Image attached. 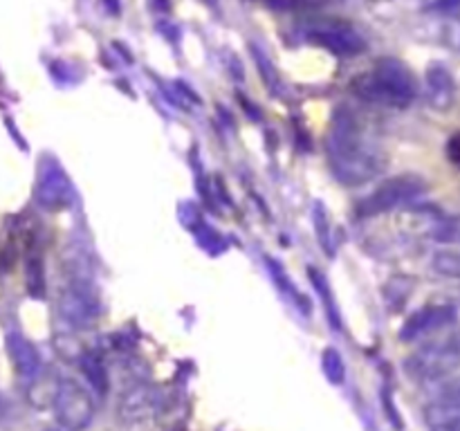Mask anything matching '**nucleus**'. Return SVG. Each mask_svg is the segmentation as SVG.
I'll use <instances>...</instances> for the list:
<instances>
[{"label":"nucleus","instance_id":"obj_8","mask_svg":"<svg viewBox=\"0 0 460 431\" xmlns=\"http://www.w3.org/2000/svg\"><path fill=\"white\" fill-rule=\"evenodd\" d=\"M34 200L48 211L67 209L75 202V189H72L70 178L54 160H45L40 164L34 187Z\"/></svg>","mask_w":460,"mask_h":431},{"label":"nucleus","instance_id":"obj_22","mask_svg":"<svg viewBox=\"0 0 460 431\" xmlns=\"http://www.w3.org/2000/svg\"><path fill=\"white\" fill-rule=\"evenodd\" d=\"M438 407L460 413V375L443 382L438 391Z\"/></svg>","mask_w":460,"mask_h":431},{"label":"nucleus","instance_id":"obj_21","mask_svg":"<svg viewBox=\"0 0 460 431\" xmlns=\"http://www.w3.org/2000/svg\"><path fill=\"white\" fill-rule=\"evenodd\" d=\"M252 52H254V61H256V66H259L261 76H263L265 85H268L272 92H279V90H281V76H279L277 67L272 66V61H270V58L265 57V54L261 52L256 45H252Z\"/></svg>","mask_w":460,"mask_h":431},{"label":"nucleus","instance_id":"obj_24","mask_svg":"<svg viewBox=\"0 0 460 431\" xmlns=\"http://www.w3.org/2000/svg\"><path fill=\"white\" fill-rule=\"evenodd\" d=\"M438 409V416H431V431H460V413Z\"/></svg>","mask_w":460,"mask_h":431},{"label":"nucleus","instance_id":"obj_3","mask_svg":"<svg viewBox=\"0 0 460 431\" xmlns=\"http://www.w3.org/2000/svg\"><path fill=\"white\" fill-rule=\"evenodd\" d=\"M427 191V180L418 173H400L394 178L385 180L373 189L367 198L358 202L355 214L359 218H373V216L389 214V211L400 209L404 205H411L418 196Z\"/></svg>","mask_w":460,"mask_h":431},{"label":"nucleus","instance_id":"obj_14","mask_svg":"<svg viewBox=\"0 0 460 431\" xmlns=\"http://www.w3.org/2000/svg\"><path fill=\"white\" fill-rule=\"evenodd\" d=\"M79 366L85 382L90 384V389L103 398V395L108 393V368L102 355H99L97 350H85L79 359Z\"/></svg>","mask_w":460,"mask_h":431},{"label":"nucleus","instance_id":"obj_17","mask_svg":"<svg viewBox=\"0 0 460 431\" xmlns=\"http://www.w3.org/2000/svg\"><path fill=\"white\" fill-rule=\"evenodd\" d=\"M27 290L34 299H43L45 296V272L40 256L27 259Z\"/></svg>","mask_w":460,"mask_h":431},{"label":"nucleus","instance_id":"obj_7","mask_svg":"<svg viewBox=\"0 0 460 431\" xmlns=\"http://www.w3.org/2000/svg\"><path fill=\"white\" fill-rule=\"evenodd\" d=\"M404 366H407V373L413 380L434 382L443 380L449 373L456 371V366H460V357L447 339L440 341V344L422 346L420 350H416V353L407 359Z\"/></svg>","mask_w":460,"mask_h":431},{"label":"nucleus","instance_id":"obj_15","mask_svg":"<svg viewBox=\"0 0 460 431\" xmlns=\"http://www.w3.org/2000/svg\"><path fill=\"white\" fill-rule=\"evenodd\" d=\"M268 268H270V274L274 277V281H277V286L281 287L283 292H286L288 299H290L292 303H295L296 308L301 310V312H304V310H305V312H310V301L305 299V296L301 295L299 290H296V286L290 281V277H288L286 269H283L281 265H279L274 259H268Z\"/></svg>","mask_w":460,"mask_h":431},{"label":"nucleus","instance_id":"obj_27","mask_svg":"<svg viewBox=\"0 0 460 431\" xmlns=\"http://www.w3.org/2000/svg\"><path fill=\"white\" fill-rule=\"evenodd\" d=\"M449 344H452V348L456 350V355L460 357V330L454 332V335L449 337Z\"/></svg>","mask_w":460,"mask_h":431},{"label":"nucleus","instance_id":"obj_28","mask_svg":"<svg viewBox=\"0 0 460 431\" xmlns=\"http://www.w3.org/2000/svg\"><path fill=\"white\" fill-rule=\"evenodd\" d=\"M4 416V402H3V395H0V418Z\"/></svg>","mask_w":460,"mask_h":431},{"label":"nucleus","instance_id":"obj_2","mask_svg":"<svg viewBox=\"0 0 460 431\" xmlns=\"http://www.w3.org/2000/svg\"><path fill=\"white\" fill-rule=\"evenodd\" d=\"M350 92L373 106L407 108L418 97V81L398 58H380L371 70L350 81Z\"/></svg>","mask_w":460,"mask_h":431},{"label":"nucleus","instance_id":"obj_31","mask_svg":"<svg viewBox=\"0 0 460 431\" xmlns=\"http://www.w3.org/2000/svg\"><path fill=\"white\" fill-rule=\"evenodd\" d=\"M368 3H386V0H368Z\"/></svg>","mask_w":460,"mask_h":431},{"label":"nucleus","instance_id":"obj_10","mask_svg":"<svg viewBox=\"0 0 460 431\" xmlns=\"http://www.w3.org/2000/svg\"><path fill=\"white\" fill-rule=\"evenodd\" d=\"M162 411V393L151 384H135L119 398L117 413L128 425L146 422Z\"/></svg>","mask_w":460,"mask_h":431},{"label":"nucleus","instance_id":"obj_29","mask_svg":"<svg viewBox=\"0 0 460 431\" xmlns=\"http://www.w3.org/2000/svg\"><path fill=\"white\" fill-rule=\"evenodd\" d=\"M45 431H67V429H63V427H49V429H45Z\"/></svg>","mask_w":460,"mask_h":431},{"label":"nucleus","instance_id":"obj_23","mask_svg":"<svg viewBox=\"0 0 460 431\" xmlns=\"http://www.w3.org/2000/svg\"><path fill=\"white\" fill-rule=\"evenodd\" d=\"M308 274H310V278H313V283H314V287H317V292H319V295H322L323 299H326L328 319H331V323H332V326H335V328H340V314H337L335 301H332V296H331V287H328V283H326V277H323L322 272H317V269H314V268H310V269H308Z\"/></svg>","mask_w":460,"mask_h":431},{"label":"nucleus","instance_id":"obj_11","mask_svg":"<svg viewBox=\"0 0 460 431\" xmlns=\"http://www.w3.org/2000/svg\"><path fill=\"white\" fill-rule=\"evenodd\" d=\"M425 97L434 110L445 112L456 103V81L443 63H431L425 72Z\"/></svg>","mask_w":460,"mask_h":431},{"label":"nucleus","instance_id":"obj_26","mask_svg":"<svg viewBox=\"0 0 460 431\" xmlns=\"http://www.w3.org/2000/svg\"><path fill=\"white\" fill-rule=\"evenodd\" d=\"M447 153L454 162H460V133H456L452 139H449Z\"/></svg>","mask_w":460,"mask_h":431},{"label":"nucleus","instance_id":"obj_9","mask_svg":"<svg viewBox=\"0 0 460 431\" xmlns=\"http://www.w3.org/2000/svg\"><path fill=\"white\" fill-rule=\"evenodd\" d=\"M458 319L456 305L452 303H431L425 308L416 310L409 314L407 321L400 328V341H416L420 337L431 335V332L445 330V328L454 326Z\"/></svg>","mask_w":460,"mask_h":431},{"label":"nucleus","instance_id":"obj_1","mask_svg":"<svg viewBox=\"0 0 460 431\" xmlns=\"http://www.w3.org/2000/svg\"><path fill=\"white\" fill-rule=\"evenodd\" d=\"M326 153L332 175L346 187L371 182L386 169V153L377 142L376 130L362 112L349 106H340L332 115Z\"/></svg>","mask_w":460,"mask_h":431},{"label":"nucleus","instance_id":"obj_18","mask_svg":"<svg viewBox=\"0 0 460 431\" xmlns=\"http://www.w3.org/2000/svg\"><path fill=\"white\" fill-rule=\"evenodd\" d=\"M322 368H323V375L328 377V382H331V384H341V382L346 380L344 359H341V355L337 353L335 348L323 350Z\"/></svg>","mask_w":460,"mask_h":431},{"label":"nucleus","instance_id":"obj_6","mask_svg":"<svg viewBox=\"0 0 460 431\" xmlns=\"http://www.w3.org/2000/svg\"><path fill=\"white\" fill-rule=\"evenodd\" d=\"M52 411L58 427L67 431H84L93 422L94 402L85 386L70 377H63L58 380L57 393H54Z\"/></svg>","mask_w":460,"mask_h":431},{"label":"nucleus","instance_id":"obj_19","mask_svg":"<svg viewBox=\"0 0 460 431\" xmlns=\"http://www.w3.org/2000/svg\"><path fill=\"white\" fill-rule=\"evenodd\" d=\"M436 36L443 45L452 49H460V18L458 16H445L443 21L436 22Z\"/></svg>","mask_w":460,"mask_h":431},{"label":"nucleus","instance_id":"obj_13","mask_svg":"<svg viewBox=\"0 0 460 431\" xmlns=\"http://www.w3.org/2000/svg\"><path fill=\"white\" fill-rule=\"evenodd\" d=\"M445 211H440L434 205H411L402 211L400 218V227L407 236L416 238H431L434 236L436 227L443 220Z\"/></svg>","mask_w":460,"mask_h":431},{"label":"nucleus","instance_id":"obj_16","mask_svg":"<svg viewBox=\"0 0 460 431\" xmlns=\"http://www.w3.org/2000/svg\"><path fill=\"white\" fill-rule=\"evenodd\" d=\"M431 241L440 242V245L460 247V214H445L438 227H436Z\"/></svg>","mask_w":460,"mask_h":431},{"label":"nucleus","instance_id":"obj_5","mask_svg":"<svg viewBox=\"0 0 460 431\" xmlns=\"http://www.w3.org/2000/svg\"><path fill=\"white\" fill-rule=\"evenodd\" d=\"M304 36L305 40L322 45L335 57H358L367 49V39L341 18H317L305 22Z\"/></svg>","mask_w":460,"mask_h":431},{"label":"nucleus","instance_id":"obj_25","mask_svg":"<svg viewBox=\"0 0 460 431\" xmlns=\"http://www.w3.org/2000/svg\"><path fill=\"white\" fill-rule=\"evenodd\" d=\"M431 9H436V12H443V13H449V16H458L460 18V0H438V3H436Z\"/></svg>","mask_w":460,"mask_h":431},{"label":"nucleus","instance_id":"obj_30","mask_svg":"<svg viewBox=\"0 0 460 431\" xmlns=\"http://www.w3.org/2000/svg\"><path fill=\"white\" fill-rule=\"evenodd\" d=\"M425 3H427V7H429V9H431V7H434V4H436V3H438V0H425Z\"/></svg>","mask_w":460,"mask_h":431},{"label":"nucleus","instance_id":"obj_20","mask_svg":"<svg viewBox=\"0 0 460 431\" xmlns=\"http://www.w3.org/2000/svg\"><path fill=\"white\" fill-rule=\"evenodd\" d=\"M431 265H434L436 272L443 274V277L460 278V251L458 250L436 251Z\"/></svg>","mask_w":460,"mask_h":431},{"label":"nucleus","instance_id":"obj_4","mask_svg":"<svg viewBox=\"0 0 460 431\" xmlns=\"http://www.w3.org/2000/svg\"><path fill=\"white\" fill-rule=\"evenodd\" d=\"M58 312L75 328L94 326L102 314V303H99V295L93 281L79 277V274H72V278H67L63 290L58 292Z\"/></svg>","mask_w":460,"mask_h":431},{"label":"nucleus","instance_id":"obj_12","mask_svg":"<svg viewBox=\"0 0 460 431\" xmlns=\"http://www.w3.org/2000/svg\"><path fill=\"white\" fill-rule=\"evenodd\" d=\"M4 348H7L9 359H12L13 368L25 380H36L40 373V355L36 346L27 339L21 332L12 330L4 337Z\"/></svg>","mask_w":460,"mask_h":431}]
</instances>
